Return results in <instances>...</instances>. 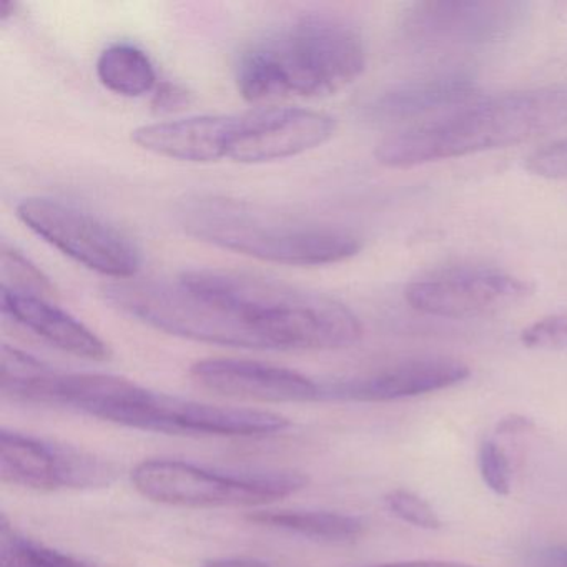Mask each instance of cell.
<instances>
[{"label": "cell", "instance_id": "cell-1", "mask_svg": "<svg viewBox=\"0 0 567 567\" xmlns=\"http://www.w3.org/2000/svg\"><path fill=\"white\" fill-rule=\"evenodd\" d=\"M367 68L357 29L330 16H303L248 45L235 65L247 102L320 99L353 84Z\"/></svg>", "mask_w": 567, "mask_h": 567}, {"label": "cell", "instance_id": "cell-2", "mask_svg": "<svg viewBox=\"0 0 567 567\" xmlns=\"http://www.w3.org/2000/svg\"><path fill=\"white\" fill-rule=\"evenodd\" d=\"M567 125V87L534 89L464 105L450 115L381 142L384 167L413 168L431 162L514 147Z\"/></svg>", "mask_w": 567, "mask_h": 567}, {"label": "cell", "instance_id": "cell-3", "mask_svg": "<svg viewBox=\"0 0 567 567\" xmlns=\"http://www.w3.org/2000/svg\"><path fill=\"white\" fill-rule=\"evenodd\" d=\"M177 217L197 240L288 267L341 264L363 247L358 235L338 225L217 195L188 197Z\"/></svg>", "mask_w": 567, "mask_h": 567}, {"label": "cell", "instance_id": "cell-4", "mask_svg": "<svg viewBox=\"0 0 567 567\" xmlns=\"http://www.w3.org/2000/svg\"><path fill=\"white\" fill-rule=\"evenodd\" d=\"M82 413L135 430L182 436H267L290 421L271 411L198 403L157 393L111 374H99Z\"/></svg>", "mask_w": 567, "mask_h": 567}, {"label": "cell", "instance_id": "cell-5", "mask_svg": "<svg viewBox=\"0 0 567 567\" xmlns=\"http://www.w3.org/2000/svg\"><path fill=\"white\" fill-rule=\"evenodd\" d=\"M135 489L154 501L181 507H254L284 499L308 484L295 471L227 474L177 460H148L132 471Z\"/></svg>", "mask_w": 567, "mask_h": 567}, {"label": "cell", "instance_id": "cell-6", "mask_svg": "<svg viewBox=\"0 0 567 567\" xmlns=\"http://www.w3.org/2000/svg\"><path fill=\"white\" fill-rule=\"evenodd\" d=\"M18 218L75 264L115 281L137 277L142 254L125 231L78 205L55 198L19 202Z\"/></svg>", "mask_w": 567, "mask_h": 567}, {"label": "cell", "instance_id": "cell-7", "mask_svg": "<svg viewBox=\"0 0 567 567\" xmlns=\"http://www.w3.org/2000/svg\"><path fill=\"white\" fill-rule=\"evenodd\" d=\"M533 285L493 267H453L410 284L406 300L414 310L447 320L494 317L519 307Z\"/></svg>", "mask_w": 567, "mask_h": 567}, {"label": "cell", "instance_id": "cell-8", "mask_svg": "<svg viewBox=\"0 0 567 567\" xmlns=\"http://www.w3.org/2000/svg\"><path fill=\"white\" fill-rule=\"evenodd\" d=\"M337 131L324 112L301 107H258L231 115L227 158L245 165L270 164L320 147Z\"/></svg>", "mask_w": 567, "mask_h": 567}, {"label": "cell", "instance_id": "cell-9", "mask_svg": "<svg viewBox=\"0 0 567 567\" xmlns=\"http://www.w3.org/2000/svg\"><path fill=\"white\" fill-rule=\"evenodd\" d=\"M526 14L516 0H427L408 9L404 31L423 44H493L514 34Z\"/></svg>", "mask_w": 567, "mask_h": 567}, {"label": "cell", "instance_id": "cell-10", "mask_svg": "<svg viewBox=\"0 0 567 567\" xmlns=\"http://www.w3.org/2000/svg\"><path fill=\"white\" fill-rule=\"evenodd\" d=\"M111 464L62 444L18 431L0 433L2 483L38 491L104 486L114 480Z\"/></svg>", "mask_w": 567, "mask_h": 567}, {"label": "cell", "instance_id": "cell-11", "mask_svg": "<svg viewBox=\"0 0 567 567\" xmlns=\"http://www.w3.org/2000/svg\"><path fill=\"white\" fill-rule=\"evenodd\" d=\"M471 371L451 358H414L363 377L321 383V400L384 403L436 393L456 386Z\"/></svg>", "mask_w": 567, "mask_h": 567}, {"label": "cell", "instance_id": "cell-12", "mask_svg": "<svg viewBox=\"0 0 567 567\" xmlns=\"http://www.w3.org/2000/svg\"><path fill=\"white\" fill-rule=\"evenodd\" d=\"M190 377L221 396L261 403H308L321 400V383L277 364L238 358H208L192 364Z\"/></svg>", "mask_w": 567, "mask_h": 567}, {"label": "cell", "instance_id": "cell-13", "mask_svg": "<svg viewBox=\"0 0 567 567\" xmlns=\"http://www.w3.org/2000/svg\"><path fill=\"white\" fill-rule=\"evenodd\" d=\"M0 305L6 317L64 353L91 361L111 358V348L101 337L48 298L2 285Z\"/></svg>", "mask_w": 567, "mask_h": 567}, {"label": "cell", "instance_id": "cell-14", "mask_svg": "<svg viewBox=\"0 0 567 567\" xmlns=\"http://www.w3.org/2000/svg\"><path fill=\"white\" fill-rule=\"evenodd\" d=\"M476 78L466 69H451L394 85L368 105L380 122H403L433 112L461 109L476 97Z\"/></svg>", "mask_w": 567, "mask_h": 567}, {"label": "cell", "instance_id": "cell-15", "mask_svg": "<svg viewBox=\"0 0 567 567\" xmlns=\"http://www.w3.org/2000/svg\"><path fill=\"white\" fill-rule=\"evenodd\" d=\"M230 124L231 115H192L142 125L132 132V142L171 161L214 164L227 158Z\"/></svg>", "mask_w": 567, "mask_h": 567}, {"label": "cell", "instance_id": "cell-16", "mask_svg": "<svg viewBox=\"0 0 567 567\" xmlns=\"http://www.w3.org/2000/svg\"><path fill=\"white\" fill-rule=\"evenodd\" d=\"M251 524L310 537L321 543H353L363 536L364 523L351 514L334 511H257L247 517Z\"/></svg>", "mask_w": 567, "mask_h": 567}, {"label": "cell", "instance_id": "cell-17", "mask_svg": "<svg viewBox=\"0 0 567 567\" xmlns=\"http://www.w3.org/2000/svg\"><path fill=\"white\" fill-rule=\"evenodd\" d=\"M99 81L122 97H142L154 91L157 72L148 55L132 44H114L97 61Z\"/></svg>", "mask_w": 567, "mask_h": 567}, {"label": "cell", "instance_id": "cell-18", "mask_svg": "<svg viewBox=\"0 0 567 567\" xmlns=\"http://www.w3.org/2000/svg\"><path fill=\"white\" fill-rule=\"evenodd\" d=\"M0 567H89L82 560L22 536L2 516L0 523Z\"/></svg>", "mask_w": 567, "mask_h": 567}, {"label": "cell", "instance_id": "cell-19", "mask_svg": "<svg viewBox=\"0 0 567 567\" xmlns=\"http://www.w3.org/2000/svg\"><path fill=\"white\" fill-rule=\"evenodd\" d=\"M2 270H4V284H2L4 287L44 298L52 293L51 281L42 270H39L18 248L8 244L2 247Z\"/></svg>", "mask_w": 567, "mask_h": 567}, {"label": "cell", "instance_id": "cell-20", "mask_svg": "<svg viewBox=\"0 0 567 567\" xmlns=\"http://www.w3.org/2000/svg\"><path fill=\"white\" fill-rule=\"evenodd\" d=\"M386 509L403 523L420 529L436 530L443 526L436 509L420 494L408 489H394L384 496Z\"/></svg>", "mask_w": 567, "mask_h": 567}, {"label": "cell", "instance_id": "cell-21", "mask_svg": "<svg viewBox=\"0 0 567 567\" xmlns=\"http://www.w3.org/2000/svg\"><path fill=\"white\" fill-rule=\"evenodd\" d=\"M481 480L497 496H507L513 484V470L506 451L496 441H484L477 451Z\"/></svg>", "mask_w": 567, "mask_h": 567}, {"label": "cell", "instance_id": "cell-22", "mask_svg": "<svg viewBox=\"0 0 567 567\" xmlns=\"http://www.w3.org/2000/svg\"><path fill=\"white\" fill-rule=\"evenodd\" d=\"M520 343L530 350L567 351V315H549L534 321L524 328Z\"/></svg>", "mask_w": 567, "mask_h": 567}, {"label": "cell", "instance_id": "cell-23", "mask_svg": "<svg viewBox=\"0 0 567 567\" xmlns=\"http://www.w3.org/2000/svg\"><path fill=\"white\" fill-rule=\"evenodd\" d=\"M526 168L536 177L547 178V181H566L567 138L550 142L534 151L527 157Z\"/></svg>", "mask_w": 567, "mask_h": 567}, {"label": "cell", "instance_id": "cell-24", "mask_svg": "<svg viewBox=\"0 0 567 567\" xmlns=\"http://www.w3.org/2000/svg\"><path fill=\"white\" fill-rule=\"evenodd\" d=\"M534 421L530 417L520 416V414H509L497 423L496 431L501 436L509 434H523L533 430Z\"/></svg>", "mask_w": 567, "mask_h": 567}, {"label": "cell", "instance_id": "cell-25", "mask_svg": "<svg viewBox=\"0 0 567 567\" xmlns=\"http://www.w3.org/2000/svg\"><path fill=\"white\" fill-rule=\"evenodd\" d=\"M536 567H567V544L546 547L537 556Z\"/></svg>", "mask_w": 567, "mask_h": 567}, {"label": "cell", "instance_id": "cell-26", "mask_svg": "<svg viewBox=\"0 0 567 567\" xmlns=\"http://www.w3.org/2000/svg\"><path fill=\"white\" fill-rule=\"evenodd\" d=\"M202 567H270L260 559L251 557H227V559L210 560Z\"/></svg>", "mask_w": 567, "mask_h": 567}, {"label": "cell", "instance_id": "cell-27", "mask_svg": "<svg viewBox=\"0 0 567 567\" xmlns=\"http://www.w3.org/2000/svg\"><path fill=\"white\" fill-rule=\"evenodd\" d=\"M370 567H474L470 564L450 563V560H404V563L378 564Z\"/></svg>", "mask_w": 567, "mask_h": 567}, {"label": "cell", "instance_id": "cell-28", "mask_svg": "<svg viewBox=\"0 0 567 567\" xmlns=\"http://www.w3.org/2000/svg\"><path fill=\"white\" fill-rule=\"evenodd\" d=\"M185 101V92L181 89L174 87V85H165L161 89L157 94L158 107H174V105H181Z\"/></svg>", "mask_w": 567, "mask_h": 567}]
</instances>
